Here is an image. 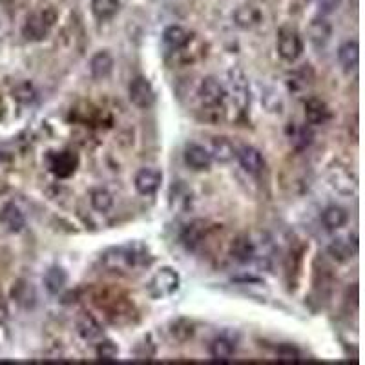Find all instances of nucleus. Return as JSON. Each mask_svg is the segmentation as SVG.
Instances as JSON below:
<instances>
[{
  "label": "nucleus",
  "instance_id": "f257e3e1",
  "mask_svg": "<svg viewBox=\"0 0 365 365\" xmlns=\"http://www.w3.org/2000/svg\"><path fill=\"white\" fill-rule=\"evenodd\" d=\"M152 257L148 248L141 243H130L124 247L110 248L104 254V265L112 271H123V269H139V266L150 265Z\"/></svg>",
  "mask_w": 365,
  "mask_h": 365
},
{
  "label": "nucleus",
  "instance_id": "f03ea898",
  "mask_svg": "<svg viewBox=\"0 0 365 365\" xmlns=\"http://www.w3.org/2000/svg\"><path fill=\"white\" fill-rule=\"evenodd\" d=\"M198 95L203 104V110H207L208 114L210 112H225L223 104L228 99L227 88L216 77H205L199 84Z\"/></svg>",
  "mask_w": 365,
  "mask_h": 365
},
{
  "label": "nucleus",
  "instance_id": "7ed1b4c3",
  "mask_svg": "<svg viewBox=\"0 0 365 365\" xmlns=\"http://www.w3.org/2000/svg\"><path fill=\"white\" fill-rule=\"evenodd\" d=\"M57 15H55L53 10H44L39 11V13H33L26 19L24 26H22V35L26 39L31 40V42H39V40H44L50 33L51 26L55 24Z\"/></svg>",
  "mask_w": 365,
  "mask_h": 365
},
{
  "label": "nucleus",
  "instance_id": "20e7f679",
  "mask_svg": "<svg viewBox=\"0 0 365 365\" xmlns=\"http://www.w3.org/2000/svg\"><path fill=\"white\" fill-rule=\"evenodd\" d=\"M181 285V278L172 266H161L150 280L148 291L153 298L163 300V298L172 296L173 292L178 291Z\"/></svg>",
  "mask_w": 365,
  "mask_h": 365
},
{
  "label": "nucleus",
  "instance_id": "39448f33",
  "mask_svg": "<svg viewBox=\"0 0 365 365\" xmlns=\"http://www.w3.org/2000/svg\"><path fill=\"white\" fill-rule=\"evenodd\" d=\"M278 53L289 62H294L303 53V40L294 28H282L278 31Z\"/></svg>",
  "mask_w": 365,
  "mask_h": 365
},
{
  "label": "nucleus",
  "instance_id": "423d86ee",
  "mask_svg": "<svg viewBox=\"0 0 365 365\" xmlns=\"http://www.w3.org/2000/svg\"><path fill=\"white\" fill-rule=\"evenodd\" d=\"M79 163L80 159L75 152H69V150H65V152H53L50 153V158H48V170L59 179H68L77 172Z\"/></svg>",
  "mask_w": 365,
  "mask_h": 365
},
{
  "label": "nucleus",
  "instance_id": "0eeeda50",
  "mask_svg": "<svg viewBox=\"0 0 365 365\" xmlns=\"http://www.w3.org/2000/svg\"><path fill=\"white\" fill-rule=\"evenodd\" d=\"M128 97L133 106L141 110L150 108L155 103V90L146 77H135L128 86Z\"/></svg>",
  "mask_w": 365,
  "mask_h": 365
},
{
  "label": "nucleus",
  "instance_id": "6e6552de",
  "mask_svg": "<svg viewBox=\"0 0 365 365\" xmlns=\"http://www.w3.org/2000/svg\"><path fill=\"white\" fill-rule=\"evenodd\" d=\"M161 182H163V172L158 168H141L133 179L135 190L141 196H153L161 188Z\"/></svg>",
  "mask_w": 365,
  "mask_h": 365
},
{
  "label": "nucleus",
  "instance_id": "1a4fd4ad",
  "mask_svg": "<svg viewBox=\"0 0 365 365\" xmlns=\"http://www.w3.org/2000/svg\"><path fill=\"white\" fill-rule=\"evenodd\" d=\"M329 182L334 190H338L343 196H353L358 188V179L346 167H332L329 170Z\"/></svg>",
  "mask_w": 365,
  "mask_h": 365
},
{
  "label": "nucleus",
  "instance_id": "9d476101",
  "mask_svg": "<svg viewBox=\"0 0 365 365\" xmlns=\"http://www.w3.org/2000/svg\"><path fill=\"white\" fill-rule=\"evenodd\" d=\"M0 225L11 234H19L24 230L26 217L15 203H6L0 210Z\"/></svg>",
  "mask_w": 365,
  "mask_h": 365
},
{
  "label": "nucleus",
  "instance_id": "9b49d317",
  "mask_svg": "<svg viewBox=\"0 0 365 365\" xmlns=\"http://www.w3.org/2000/svg\"><path fill=\"white\" fill-rule=\"evenodd\" d=\"M115 60L114 57L106 50H101L90 59V75L94 80H104L108 79L112 71H114Z\"/></svg>",
  "mask_w": 365,
  "mask_h": 365
},
{
  "label": "nucleus",
  "instance_id": "f8f14e48",
  "mask_svg": "<svg viewBox=\"0 0 365 365\" xmlns=\"http://www.w3.org/2000/svg\"><path fill=\"white\" fill-rule=\"evenodd\" d=\"M163 42L168 50L178 53V51L185 50L190 42H192V33L185 30L182 26H168L163 33Z\"/></svg>",
  "mask_w": 365,
  "mask_h": 365
},
{
  "label": "nucleus",
  "instance_id": "ddd939ff",
  "mask_svg": "<svg viewBox=\"0 0 365 365\" xmlns=\"http://www.w3.org/2000/svg\"><path fill=\"white\" fill-rule=\"evenodd\" d=\"M236 155L245 172L254 173V176L263 172V168H265V158H263V153L257 148H254V146H243L241 150H237Z\"/></svg>",
  "mask_w": 365,
  "mask_h": 365
},
{
  "label": "nucleus",
  "instance_id": "4468645a",
  "mask_svg": "<svg viewBox=\"0 0 365 365\" xmlns=\"http://www.w3.org/2000/svg\"><path fill=\"white\" fill-rule=\"evenodd\" d=\"M185 163L192 168V170L203 172V170H208V168H210L212 158H210V152H208L205 146L192 143L185 148Z\"/></svg>",
  "mask_w": 365,
  "mask_h": 365
},
{
  "label": "nucleus",
  "instance_id": "2eb2a0df",
  "mask_svg": "<svg viewBox=\"0 0 365 365\" xmlns=\"http://www.w3.org/2000/svg\"><path fill=\"white\" fill-rule=\"evenodd\" d=\"M305 119L309 124L320 126V124H325L331 119V110L323 101L312 97L305 103Z\"/></svg>",
  "mask_w": 365,
  "mask_h": 365
},
{
  "label": "nucleus",
  "instance_id": "dca6fc26",
  "mask_svg": "<svg viewBox=\"0 0 365 365\" xmlns=\"http://www.w3.org/2000/svg\"><path fill=\"white\" fill-rule=\"evenodd\" d=\"M338 60L346 71H355L360 62V44L356 40H347L338 48Z\"/></svg>",
  "mask_w": 365,
  "mask_h": 365
},
{
  "label": "nucleus",
  "instance_id": "f3484780",
  "mask_svg": "<svg viewBox=\"0 0 365 365\" xmlns=\"http://www.w3.org/2000/svg\"><path fill=\"white\" fill-rule=\"evenodd\" d=\"M321 223L327 230H340L349 223V212H347L343 207H338V205H331L327 207L321 214Z\"/></svg>",
  "mask_w": 365,
  "mask_h": 365
},
{
  "label": "nucleus",
  "instance_id": "a211bd4d",
  "mask_svg": "<svg viewBox=\"0 0 365 365\" xmlns=\"http://www.w3.org/2000/svg\"><path fill=\"white\" fill-rule=\"evenodd\" d=\"M232 257L239 263H251L257 257V245L248 236L237 237L232 243Z\"/></svg>",
  "mask_w": 365,
  "mask_h": 365
},
{
  "label": "nucleus",
  "instance_id": "6ab92c4d",
  "mask_svg": "<svg viewBox=\"0 0 365 365\" xmlns=\"http://www.w3.org/2000/svg\"><path fill=\"white\" fill-rule=\"evenodd\" d=\"M11 298L24 309H31L37 303V292H35L33 285L26 280H19L15 287L11 289Z\"/></svg>",
  "mask_w": 365,
  "mask_h": 365
},
{
  "label": "nucleus",
  "instance_id": "aec40b11",
  "mask_svg": "<svg viewBox=\"0 0 365 365\" xmlns=\"http://www.w3.org/2000/svg\"><path fill=\"white\" fill-rule=\"evenodd\" d=\"M210 158L217 163H230L236 158V148L230 143V139L227 137H214L212 139V148H210Z\"/></svg>",
  "mask_w": 365,
  "mask_h": 365
},
{
  "label": "nucleus",
  "instance_id": "412c9836",
  "mask_svg": "<svg viewBox=\"0 0 365 365\" xmlns=\"http://www.w3.org/2000/svg\"><path fill=\"white\" fill-rule=\"evenodd\" d=\"M77 331H79L80 338L86 341H94L103 336V327H101V323L95 320L94 316L88 314V312H84L79 320H77Z\"/></svg>",
  "mask_w": 365,
  "mask_h": 365
},
{
  "label": "nucleus",
  "instance_id": "4be33fe9",
  "mask_svg": "<svg viewBox=\"0 0 365 365\" xmlns=\"http://www.w3.org/2000/svg\"><path fill=\"white\" fill-rule=\"evenodd\" d=\"M66 283H68V274H66V271L62 266L55 265L50 266V269L46 271L44 287L48 289L50 294H59V292L66 287Z\"/></svg>",
  "mask_w": 365,
  "mask_h": 365
},
{
  "label": "nucleus",
  "instance_id": "5701e85b",
  "mask_svg": "<svg viewBox=\"0 0 365 365\" xmlns=\"http://www.w3.org/2000/svg\"><path fill=\"white\" fill-rule=\"evenodd\" d=\"M119 10H121L119 0H92V13L101 22L114 19L119 13Z\"/></svg>",
  "mask_w": 365,
  "mask_h": 365
},
{
  "label": "nucleus",
  "instance_id": "b1692460",
  "mask_svg": "<svg viewBox=\"0 0 365 365\" xmlns=\"http://www.w3.org/2000/svg\"><path fill=\"white\" fill-rule=\"evenodd\" d=\"M234 20H236V24L243 30H251L256 24H260V20H262V13L256 8H252V6H241V8H237L236 13H234Z\"/></svg>",
  "mask_w": 365,
  "mask_h": 365
},
{
  "label": "nucleus",
  "instance_id": "393cba45",
  "mask_svg": "<svg viewBox=\"0 0 365 365\" xmlns=\"http://www.w3.org/2000/svg\"><path fill=\"white\" fill-rule=\"evenodd\" d=\"M236 346L232 343V340H228L225 336H219L210 343V356L216 362H228L234 356Z\"/></svg>",
  "mask_w": 365,
  "mask_h": 365
},
{
  "label": "nucleus",
  "instance_id": "a878e982",
  "mask_svg": "<svg viewBox=\"0 0 365 365\" xmlns=\"http://www.w3.org/2000/svg\"><path fill=\"white\" fill-rule=\"evenodd\" d=\"M309 35H311V40L314 44L321 46L325 44L327 40L331 39L332 35V26L323 19H316L312 20L311 26H309Z\"/></svg>",
  "mask_w": 365,
  "mask_h": 365
},
{
  "label": "nucleus",
  "instance_id": "bb28decb",
  "mask_svg": "<svg viewBox=\"0 0 365 365\" xmlns=\"http://www.w3.org/2000/svg\"><path fill=\"white\" fill-rule=\"evenodd\" d=\"M205 232H207V228H205V221H194V223H190L185 230H182L181 239L188 248H194L196 245L201 243Z\"/></svg>",
  "mask_w": 365,
  "mask_h": 365
},
{
  "label": "nucleus",
  "instance_id": "cd10ccee",
  "mask_svg": "<svg viewBox=\"0 0 365 365\" xmlns=\"http://www.w3.org/2000/svg\"><path fill=\"white\" fill-rule=\"evenodd\" d=\"M194 332H196V329H194V323L190 320H187V318H179V320H176L170 325V334H172L173 340L178 341H188L190 338L194 336Z\"/></svg>",
  "mask_w": 365,
  "mask_h": 365
},
{
  "label": "nucleus",
  "instance_id": "c85d7f7f",
  "mask_svg": "<svg viewBox=\"0 0 365 365\" xmlns=\"http://www.w3.org/2000/svg\"><path fill=\"white\" fill-rule=\"evenodd\" d=\"M90 203H92V207L97 212H108L110 208L114 207V196L108 190H104V188H97L90 196Z\"/></svg>",
  "mask_w": 365,
  "mask_h": 365
},
{
  "label": "nucleus",
  "instance_id": "c756f323",
  "mask_svg": "<svg viewBox=\"0 0 365 365\" xmlns=\"http://www.w3.org/2000/svg\"><path fill=\"white\" fill-rule=\"evenodd\" d=\"M172 192H176V196L173 194L170 196V205L178 208V210L187 208L190 205V201H192V194H190V190L185 185H173Z\"/></svg>",
  "mask_w": 365,
  "mask_h": 365
},
{
  "label": "nucleus",
  "instance_id": "7c9ffc66",
  "mask_svg": "<svg viewBox=\"0 0 365 365\" xmlns=\"http://www.w3.org/2000/svg\"><path fill=\"white\" fill-rule=\"evenodd\" d=\"M119 356V347L112 340H104L97 346V358L101 362H115Z\"/></svg>",
  "mask_w": 365,
  "mask_h": 365
},
{
  "label": "nucleus",
  "instance_id": "2f4dec72",
  "mask_svg": "<svg viewBox=\"0 0 365 365\" xmlns=\"http://www.w3.org/2000/svg\"><path fill=\"white\" fill-rule=\"evenodd\" d=\"M276 356L278 362H283V364H296V362H300V350L296 347H292L291 343H283V346L278 347Z\"/></svg>",
  "mask_w": 365,
  "mask_h": 365
},
{
  "label": "nucleus",
  "instance_id": "473e14b6",
  "mask_svg": "<svg viewBox=\"0 0 365 365\" xmlns=\"http://www.w3.org/2000/svg\"><path fill=\"white\" fill-rule=\"evenodd\" d=\"M13 97H15L17 101H20V103L30 104L33 103L35 97H37V92H35V88L30 83H20L19 86L13 90Z\"/></svg>",
  "mask_w": 365,
  "mask_h": 365
},
{
  "label": "nucleus",
  "instance_id": "72a5a7b5",
  "mask_svg": "<svg viewBox=\"0 0 365 365\" xmlns=\"http://www.w3.org/2000/svg\"><path fill=\"white\" fill-rule=\"evenodd\" d=\"M329 251H331L332 256L338 257V260H340V262H343V260H347V257L350 256V248L347 247L346 243H341V241L332 243L331 248H329Z\"/></svg>",
  "mask_w": 365,
  "mask_h": 365
},
{
  "label": "nucleus",
  "instance_id": "f704fd0d",
  "mask_svg": "<svg viewBox=\"0 0 365 365\" xmlns=\"http://www.w3.org/2000/svg\"><path fill=\"white\" fill-rule=\"evenodd\" d=\"M340 6V0H320V10L323 15H329V13H334Z\"/></svg>",
  "mask_w": 365,
  "mask_h": 365
},
{
  "label": "nucleus",
  "instance_id": "c9c22d12",
  "mask_svg": "<svg viewBox=\"0 0 365 365\" xmlns=\"http://www.w3.org/2000/svg\"><path fill=\"white\" fill-rule=\"evenodd\" d=\"M6 318H8V307H6L4 300L0 298V321L6 320Z\"/></svg>",
  "mask_w": 365,
  "mask_h": 365
}]
</instances>
